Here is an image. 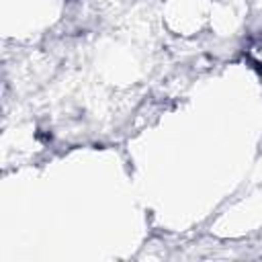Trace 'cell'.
I'll return each mask as SVG.
<instances>
[{
    "label": "cell",
    "mask_w": 262,
    "mask_h": 262,
    "mask_svg": "<svg viewBox=\"0 0 262 262\" xmlns=\"http://www.w3.org/2000/svg\"><path fill=\"white\" fill-rule=\"evenodd\" d=\"M246 55H248V59L254 63V68L262 74V35L254 37V39L248 43V47H246Z\"/></svg>",
    "instance_id": "cell-1"
}]
</instances>
